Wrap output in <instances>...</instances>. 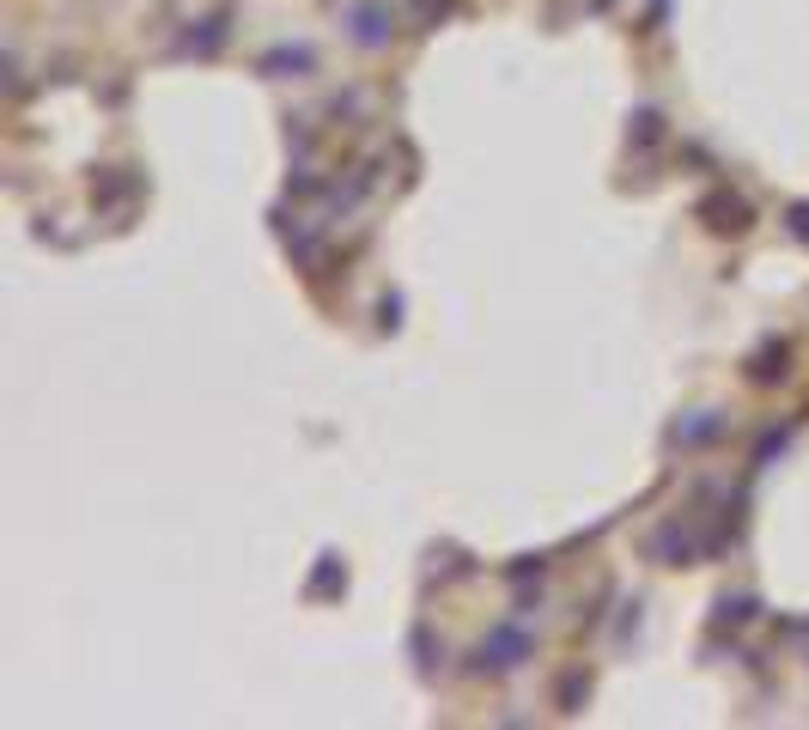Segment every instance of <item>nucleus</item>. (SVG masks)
<instances>
[{"label":"nucleus","instance_id":"nucleus-1","mask_svg":"<svg viewBox=\"0 0 809 730\" xmlns=\"http://www.w3.org/2000/svg\"><path fill=\"white\" fill-rule=\"evenodd\" d=\"M700 213L712 232H749V201H737V195H712Z\"/></svg>","mask_w":809,"mask_h":730},{"label":"nucleus","instance_id":"nucleus-3","mask_svg":"<svg viewBox=\"0 0 809 730\" xmlns=\"http://www.w3.org/2000/svg\"><path fill=\"white\" fill-rule=\"evenodd\" d=\"M785 359H791L785 347H761V359H755V372H749V378H755V384H773V378H785Z\"/></svg>","mask_w":809,"mask_h":730},{"label":"nucleus","instance_id":"nucleus-2","mask_svg":"<svg viewBox=\"0 0 809 730\" xmlns=\"http://www.w3.org/2000/svg\"><path fill=\"white\" fill-rule=\"evenodd\" d=\"M524 657V633H499L493 645H481V664H493V670H511Z\"/></svg>","mask_w":809,"mask_h":730}]
</instances>
